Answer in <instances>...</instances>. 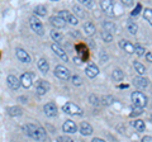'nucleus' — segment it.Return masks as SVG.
<instances>
[{
	"label": "nucleus",
	"mask_w": 152,
	"mask_h": 142,
	"mask_svg": "<svg viewBox=\"0 0 152 142\" xmlns=\"http://www.w3.org/2000/svg\"><path fill=\"white\" fill-rule=\"evenodd\" d=\"M131 99H132L133 105L137 108H142V109H143L147 105V97L141 91H133L131 95Z\"/></svg>",
	"instance_id": "1"
},
{
	"label": "nucleus",
	"mask_w": 152,
	"mask_h": 142,
	"mask_svg": "<svg viewBox=\"0 0 152 142\" xmlns=\"http://www.w3.org/2000/svg\"><path fill=\"white\" fill-rule=\"evenodd\" d=\"M29 26L32 28L33 32H36L38 36H43L45 34V28H43V24H42V22L38 19L36 15H33L29 18Z\"/></svg>",
	"instance_id": "2"
},
{
	"label": "nucleus",
	"mask_w": 152,
	"mask_h": 142,
	"mask_svg": "<svg viewBox=\"0 0 152 142\" xmlns=\"http://www.w3.org/2000/svg\"><path fill=\"white\" fill-rule=\"evenodd\" d=\"M62 111L65 113H67V114H70V116H83L84 114L81 108H80L79 105H76V104H74V103H71V102L65 104V105L62 107Z\"/></svg>",
	"instance_id": "3"
},
{
	"label": "nucleus",
	"mask_w": 152,
	"mask_h": 142,
	"mask_svg": "<svg viewBox=\"0 0 152 142\" xmlns=\"http://www.w3.org/2000/svg\"><path fill=\"white\" fill-rule=\"evenodd\" d=\"M55 75L61 80H67L71 76L70 70L66 69L65 66H62V65H58V66H56L55 67Z\"/></svg>",
	"instance_id": "4"
},
{
	"label": "nucleus",
	"mask_w": 152,
	"mask_h": 142,
	"mask_svg": "<svg viewBox=\"0 0 152 142\" xmlns=\"http://www.w3.org/2000/svg\"><path fill=\"white\" fill-rule=\"evenodd\" d=\"M50 88L51 86H50L48 81H46V80H38L36 84V93L38 95H45L46 93H48Z\"/></svg>",
	"instance_id": "5"
},
{
	"label": "nucleus",
	"mask_w": 152,
	"mask_h": 142,
	"mask_svg": "<svg viewBox=\"0 0 152 142\" xmlns=\"http://www.w3.org/2000/svg\"><path fill=\"white\" fill-rule=\"evenodd\" d=\"M58 17L62 18L65 22H69L70 24H72V26H76L79 23L77 18H76L74 14H71L70 12H67V10H61V12H58Z\"/></svg>",
	"instance_id": "6"
},
{
	"label": "nucleus",
	"mask_w": 152,
	"mask_h": 142,
	"mask_svg": "<svg viewBox=\"0 0 152 142\" xmlns=\"http://www.w3.org/2000/svg\"><path fill=\"white\" fill-rule=\"evenodd\" d=\"M33 79H34V75L31 74V72H24L19 79V81H20V85L23 88H31L32 86V83H33Z\"/></svg>",
	"instance_id": "7"
},
{
	"label": "nucleus",
	"mask_w": 152,
	"mask_h": 142,
	"mask_svg": "<svg viewBox=\"0 0 152 142\" xmlns=\"http://www.w3.org/2000/svg\"><path fill=\"white\" fill-rule=\"evenodd\" d=\"M102 5V9L104 12H105L109 17H114V3L110 1V0H103V1L100 3Z\"/></svg>",
	"instance_id": "8"
},
{
	"label": "nucleus",
	"mask_w": 152,
	"mask_h": 142,
	"mask_svg": "<svg viewBox=\"0 0 152 142\" xmlns=\"http://www.w3.org/2000/svg\"><path fill=\"white\" fill-rule=\"evenodd\" d=\"M43 111H45V114L47 117H56L57 116V107H56V104L55 103H46L45 104V107H43Z\"/></svg>",
	"instance_id": "9"
},
{
	"label": "nucleus",
	"mask_w": 152,
	"mask_h": 142,
	"mask_svg": "<svg viewBox=\"0 0 152 142\" xmlns=\"http://www.w3.org/2000/svg\"><path fill=\"white\" fill-rule=\"evenodd\" d=\"M23 130H24L26 135L28 137H31L33 140H37V126L33 124V123H27V124L23 127Z\"/></svg>",
	"instance_id": "10"
},
{
	"label": "nucleus",
	"mask_w": 152,
	"mask_h": 142,
	"mask_svg": "<svg viewBox=\"0 0 152 142\" xmlns=\"http://www.w3.org/2000/svg\"><path fill=\"white\" fill-rule=\"evenodd\" d=\"M52 47V51L55 52V53L58 56V57L61 59V60H64L65 62H67V60H69V57H67V55H66V52H65V50L61 47L58 43H53L51 46Z\"/></svg>",
	"instance_id": "11"
},
{
	"label": "nucleus",
	"mask_w": 152,
	"mask_h": 142,
	"mask_svg": "<svg viewBox=\"0 0 152 142\" xmlns=\"http://www.w3.org/2000/svg\"><path fill=\"white\" fill-rule=\"evenodd\" d=\"M15 55H17L18 60L22 61V62H24V64H29V62H31V56H29V53H28L26 50H23V48H17V50H15Z\"/></svg>",
	"instance_id": "12"
},
{
	"label": "nucleus",
	"mask_w": 152,
	"mask_h": 142,
	"mask_svg": "<svg viewBox=\"0 0 152 142\" xmlns=\"http://www.w3.org/2000/svg\"><path fill=\"white\" fill-rule=\"evenodd\" d=\"M62 131L65 132V133H75V132L77 131V126H76L75 122L69 119L62 124Z\"/></svg>",
	"instance_id": "13"
},
{
	"label": "nucleus",
	"mask_w": 152,
	"mask_h": 142,
	"mask_svg": "<svg viewBox=\"0 0 152 142\" xmlns=\"http://www.w3.org/2000/svg\"><path fill=\"white\" fill-rule=\"evenodd\" d=\"M7 83H8V86L13 89V90H18L19 86H20V81H19V79L15 75H9L7 79Z\"/></svg>",
	"instance_id": "14"
},
{
	"label": "nucleus",
	"mask_w": 152,
	"mask_h": 142,
	"mask_svg": "<svg viewBox=\"0 0 152 142\" xmlns=\"http://www.w3.org/2000/svg\"><path fill=\"white\" fill-rule=\"evenodd\" d=\"M85 72H86V75L89 78H95V76H98V74H99V67L95 64L93 62H90L88 66H86V69H85Z\"/></svg>",
	"instance_id": "15"
},
{
	"label": "nucleus",
	"mask_w": 152,
	"mask_h": 142,
	"mask_svg": "<svg viewBox=\"0 0 152 142\" xmlns=\"http://www.w3.org/2000/svg\"><path fill=\"white\" fill-rule=\"evenodd\" d=\"M50 22L51 24L55 28H65L66 27V22L62 19V18H60L58 15H53L50 18Z\"/></svg>",
	"instance_id": "16"
},
{
	"label": "nucleus",
	"mask_w": 152,
	"mask_h": 142,
	"mask_svg": "<svg viewBox=\"0 0 152 142\" xmlns=\"http://www.w3.org/2000/svg\"><path fill=\"white\" fill-rule=\"evenodd\" d=\"M119 46L122 47V50H123V51H126V52H127V53H129V55L134 53V46H133L129 41L122 40V41L119 42Z\"/></svg>",
	"instance_id": "17"
},
{
	"label": "nucleus",
	"mask_w": 152,
	"mask_h": 142,
	"mask_svg": "<svg viewBox=\"0 0 152 142\" xmlns=\"http://www.w3.org/2000/svg\"><path fill=\"white\" fill-rule=\"evenodd\" d=\"M133 83H134V85L137 88H140V89H146L147 86H148V79H146V78H142V76H137L134 78V80H133Z\"/></svg>",
	"instance_id": "18"
},
{
	"label": "nucleus",
	"mask_w": 152,
	"mask_h": 142,
	"mask_svg": "<svg viewBox=\"0 0 152 142\" xmlns=\"http://www.w3.org/2000/svg\"><path fill=\"white\" fill-rule=\"evenodd\" d=\"M80 132H81L83 136H90L93 133V127L90 123L88 122H83L81 124H80Z\"/></svg>",
	"instance_id": "19"
},
{
	"label": "nucleus",
	"mask_w": 152,
	"mask_h": 142,
	"mask_svg": "<svg viewBox=\"0 0 152 142\" xmlns=\"http://www.w3.org/2000/svg\"><path fill=\"white\" fill-rule=\"evenodd\" d=\"M8 114L10 117H19L23 114V109L20 107H9L8 108Z\"/></svg>",
	"instance_id": "20"
},
{
	"label": "nucleus",
	"mask_w": 152,
	"mask_h": 142,
	"mask_svg": "<svg viewBox=\"0 0 152 142\" xmlns=\"http://www.w3.org/2000/svg\"><path fill=\"white\" fill-rule=\"evenodd\" d=\"M38 69L42 71V74H47L50 70V65L45 59H39L38 60Z\"/></svg>",
	"instance_id": "21"
},
{
	"label": "nucleus",
	"mask_w": 152,
	"mask_h": 142,
	"mask_svg": "<svg viewBox=\"0 0 152 142\" xmlns=\"http://www.w3.org/2000/svg\"><path fill=\"white\" fill-rule=\"evenodd\" d=\"M84 31H85V33H86V36H93L94 33H95V26H94V23L86 22L84 24Z\"/></svg>",
	"instance_id": "22"
},
{
	"label": "nucleus",
	"mask_w": 152,
	"mask_h": 142,
	"mask_svg": "<svg viewBox=\"0 0 152 142\" xmlns=\"http://www.w3.org/2000/svg\"><path fill=\"white\" fill-rule=\"evenodd\" d=\"M127 28H128V32H129L131 34H137V32H138V26H137V23H134L131 19L127 22Z\"/></svg>",
	"instance_id": "23"
},
{
	"label": "nucleus",
	"mask_w": 152,
	"mask_h": 142,
	"mask_svg": "<svg viewBox=\"0 0 152 142\" xmlns=\"http://www.w3.org/2000/svg\"><path fill=\"white\" fill-rule=\"evenodd\" d=\"M47 138V133H46V131L43 127H37V141H39V142H43L46 141Z\"/></svg>",
	"instance_id": "24"
},
{
	"label": "nucleus",
	"mask_w": 152,
	"mask_h": 142,
	"mask_svg": "<svg viewBox=\"0 0 152 142\" xmlns=\"http://www.w3.org/2000/svg\"><path fill=\"white\" fill-rule=\"evenodd\" d=\"M103 28H104V32H108V33H110V34H112L113 32L117 31L115 24L112 23V22H104L103 23Z\"/></svg>",
	"instance_id": "25"
},
{
	"label": "nucleus",
	"mask_w": 152,
	"mask_h": 142,
	"mask_svg": "<svg viewBox=\"0 0 152 142\" xmlns=\"http://www.w3.org/2000/svg\"><path fill=\"white\" fill-rule=\"evenodd\" d=\"M112 78L114 81H121V80H123V78H124V72L121 70V69H115L113 71V74H112Z\"/></svg>",
	"instance_id": "26"
},
{
	"label": "nucleus",
	"mask_w": 152,
	"mask_h": 142,
	"mask_svg": "<svg viewBox=\"0 0 152 142\" xmlns=\"http://www.w3.org/2000/svg\"><path fill=\"white\" fill-rule=\"evenodd\" d=\"M132 126L138 131V132H143L145 131V122L141 121V119H137V121H133L132 122Z\"/></svg>",
	"instance_id": "27"
},
{
	"label": "nucleus",
	"mask_w": 152,
	"mask_h": 142,
	"mask_svg": "<svg viewBox=\"0 0 152 142\" xmlns=\"http://www.w3.org/2000/svg\"><path fill=\"white\" fill-rule=\"evenodd\" d=\"M34 14L36 15H39V17H45L47 14V8L45 5H37L36 9H34Z\"/></svg>",
	"instance_id": "28"
},
{
	"label": "nucleus",
	"mask_w": 152,
	"mask_h": 142,
	"mask_svg": "<svg viewBox=\"0 0 152 142\" xmlns=\"http://www.w3.org/2000/svg\"><path fill=\"white\" fill-rule=\"evenodd\" d=\"M51 37H52V40L55 41V43H60V42L62 41V38H64V36L61 34L60 32H57L56 29L51 31Z\"/></svg>",
	"instance_id": "29"
},
{
	"label": "nucleus",
	"mask_w": 152,
	"mask_h": 142,
	"mask_svg": "<svg viewBox=\"0 0 152 142\" xmlns=\"http://www.w3.org/2000/svg\"><path fill=\"white\" fill-rule=\"evenodd\" d=\"M133 67H134V70H136L140 75H143V74L146 72V67H145V66L142 65L141 62H138V61H134V62H133Z\"/></svg>",
	"instance_id": "30"
},
{
	"label": "nucleus",
	"mask_w": 152,
	"mask_h": 142,
	"mask_svg": "<svg viewBox=\"0 0 152 142\" xmlns=\"http://www.w3.org/2000/svg\"><path fill=\"white\" fill-rule=\"evenodd\" d=\"M143 17H145V19L152 26V9H148V8L145 9L143 10Z\"/></svg>",
	"instance_id": "31"
},
{
	"label": "nucleus",
	"mask_w": 152,
	"mask_h": 142,
	"mask_svg": "<svg viewBox=\"0 0 152 142\" xmlns=\"http://www.w3.org/2000/svg\"><path fill=\"white\" fill-rule=\"evenodd\" d=\"M102 103L104 105H110V104L114 103V98L112 95H107V97H103L102 98Z\"/></svg>",
	"instance_id": "32"
},
{
	"label": "nucleus",
	"mask_w": 152,
	"mask_h": 142,
	"mask_svg": "<svg viewBox=\"0 0 152 142\" xmlns=\"http://www.w3.org/2000/svg\"><path fill=\"white\" fill-rule=\"evenodd\" d=\"M102 38L104 42H107V43H109V42H112L113 41V34H110V33H108V32H102Z\"/></svg>",
	"instance_id": "33"
},
{
	"label": "nucleus",
	"mask_w": 152,
	"mask_h": 142,
	"mask_svg": "<svg viewBox=\"0 0 152 142\" xmlns=\"http://www.w3.org/2000/svg\"><path fill=\"white\" fill-rule=\"evenodd\" d=\"M145 47H142V46H140V45H136L134 46V53H137V56H143L145 55Z\"/></svg>",
	"instance_id": "34"
},
{
	"label": "nucleus",
	"mask_w": 152,
	"mask_h": 142,
	"mask_svg": "<svg viewBox=\"0 0 152 142\" xmlns=\"http://www.w3.org/2000/svg\"><path fill=\"white\" fill-rule=\"evenodd\" d=\"M142 113H143V109L142 108H137V107H134L132 109V112H131V117H138V116H141Z\"/></svg>",
	"instance_id": "35"
},
{
	"label": "nucleus",
	"mask_w": 152,
	"mask_h": 142,
	"mask_svg": "<svg viewBox=\"0 0 152 142\" xmlns=\"http://www.w3.org/2000/svg\"><path fill=\"white\" fill-rule=\"evenodd\" d=\"M71 80H72V84L76 85V86H80V85L83 84V79L79 76V75H74L72 78H71Z\"/></svg>",
	"instance_id": "36"
},
{
	"label": "nucleus",
	"mask_w": 152,
	"mask_h": 142,
	"mask_svg": "<svg viewBox=\"0 0 152 142\" xmlns=\"http://www.w3.org/2000/svg\"><path fill=\"white\" fill-rule=\"evenodd\" d=\"M74 12H75V15H77V17H80V18H84L85 17V13H84V10L80 7H77V5H75L74 7Z\"/></svg>",
	"instance_id": "37"
},
{
	"label": "nucleus",
	"mask_w": 152,
	"mask_h": 142,
	"mask_svg": "<svg viewBox=\"0 0 152 142\" xmlns=\"http://www.w3.org/2000/svg\"><path fill=\"white\" fill-rule=\"evenodd\" d=\"M89 102L93 104V105H98L99 103H100V100H99V98L95 95V94H91V95L89 97Z\"/></svg>",
	"instance_id": "38"
},
{
	"label": "nucleus",
	"mask_w": 152,
	"mask_h": 142,
	"mask_svg": "<svg viewBox=\"0 0 152 142\" xmlns=\"http://www.w3.org/2000/svg\"><path fill=\"white\" fill-rule=\"evenodd\" d=\"M57 142H74V141L69 136H58L57 137Z\"/></svg>",
	"instance_id": "39"
},
{
	"label": "nucleus",
	"mask_w": 152,
	"mask_h": 142,
	"mask_svg": "<svg viewBox=\"0 0 152 142\" xmlns=\"http://www.w3.org/2000/svg\"><path fill=\"white\" fill-rule=\"evenodd\" d=\"M141 9H142V5H141V4H137V7L134 8V10L132 12V15H133V17L138 15V14L141 13Z\"/></svg>",
	"instance_id": "40"
},
{
	"label": "nucleus",
	"mask_w": 152,
	"mask_h": 142,
	"mask_svg": "<svg viewBox=\"0 0 152 142\" xmlns=\"http://www.w3.org/2000/svg\"><path fill=\"white\" fill-rule=\"evenodd\" d=\"M84 5H86V8H93L94 7V3H93V0H80Z\"/></svg>",
	"instance_id": "41"
},
{
	"label": "nucleus",
	"mask_w": 152,
	"mask_h": 142,
	"mask_svg": "<svg viewBox=\"0 0 152 142\" xmlns=\"http://www.w3.org/2000/svg\"><path fill=\"white\" fill-rule=\"evenodd\" d=\"M100 60H102V64H105L107 61H108V55H105V52H104V51H102Z\"/></svg>",
	"instance_id": "42"
},
{
	"label": "nucleus",
	"mask_w": 152,
	"mask_h": 142,
	"mask_svg": "<svg viewBox=\"0 0 152 142\" xmlns=\"http://www.w3.org/2000/svg\"><path fill=\"white\" fill-rule=\"evenodd\" d=\"M122 4L126 7H131L133 5V0H122Z\"/></svg>",
	"instance_id": "43"
},
{
	"label": "nucleus",
	"mask_w": 152,
	"mask_h": 142,
	"mask_svg": "<svg viewBox=\"0 0 152 142\" xmlns=\"http://www.w3.org/2000/svg\"><path fill=\"white\" fill-rule=\"evenodd\" d=\"M142 142H152V137L151 136H145L142 138Z\"/></svg>",
	"instance_id": "44"
},
{
	"label": "nucleus",
	"mask_w": 152,
	"mask_h": 142,
	"mask_svg": "<svg viewBox=\"0 0 152 142\" xmlns=\"http://www.w3.org/2000/svg\"><path fill=\"white\" fill-rule=\"evenodd\" d=\"M146 59H147V61H148V62H152V52H147Z\"/></svg>",
	"instance_id": "45"
},
{
	"label": "nucleus",
	"mask_w": 152,
	"mask_h": 142,
	"mask_svg": "<svg viewBox=\"0 0 152 142\" xmlns=\"http://www.w3.org/2000/svg\"><path fill=\"white\" fill-rule=\"evenodd\" d=\"M74 61H75V64L80 65V64L83 62V59H81V57H79V56H77V57H74Z\"/></svg>",
	"instance_id": "46"
},
{
	"label": "nucleus",
	"mask_w": 152,
	"mask_h": 142,
	"mask_svg": "<svg viewBox=\"0 0 152 142\" xmlns=\"http://www.w3.org/2000/svg\"><path fill=\"white\" fill-rule=\"evenodd\" d=\"M91 142H105V141H104L103 138H98V137H96V138H93Z\"/></svg>",
	"instance_id": "47"
},
{
	"label": "nucleus",
	"mask_w": 152,
	"mask_h": 142,
	"mask_svg": "<svg viewBox=\"0 0 152 142\" xmlns=\"http://www.w3.org/2000/svg\"><path fill=\"white\" fill-rule=\"evenodd\" d=\"M128 86H129V85H128V84H123V85H119V88H121V89H126V88H128Z\"/></svg>",
	"instance_id": "48"
},
{
	"label": "nucleus",
	"mask_w": 152,
	"mask_h": 142,
	"mask_svg": "<svg viewBox=\"0 0 152 142\" xmlns=\"http://www.w3.org/2000/svg\"><path fill=\"white\" fill-rule=\"evenodd\" d=\"M151 119H152V117H151Z\"/></svg>",
	"instance_id": "49"
}]
</instances>
